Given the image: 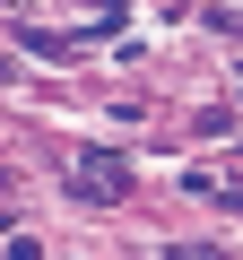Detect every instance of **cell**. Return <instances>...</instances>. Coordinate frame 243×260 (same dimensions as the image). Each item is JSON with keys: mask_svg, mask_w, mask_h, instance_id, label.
<instances>
[{"mask_svg": "<svg viewBox=\"0 0 243 260\" xmlns=\"http://www.w3.org/2000/svg\"><path fill=\"white\" fill-rule=\"evenodd\" d=\"M70 191H78L87 208L131 200V156H113V148H78V156H70Z\"/></svg>", "mask_w": 243, "mask_h": 260, "instance_id": "obj_1", "label": "cell"}, {"mask_svg": "<svg viewBox=\"0 0 243 260\" xmlns=\"http://www.w3.org/2000/svg\"><path fill=\"white\" fill-rule=\"evenodd\" d=\"M234 87H243V70H234Z\"/></svg>", "mask_w": 243, "mask_h": 260, "instance_id": "obj_2", "label": "cell"}]
</instances>
